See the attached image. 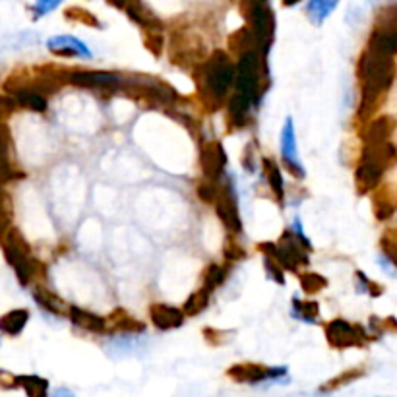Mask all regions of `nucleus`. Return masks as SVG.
I'll use <instances>...</instances> for the list:
<instances>
[{"label":"nucleus","mask_w":397,"mask_h":397,"mask_svg":"<svg viewBox=\"0 0 397 397\" xmlns=\"http://www.w3.org/2000/svg\"><path fill=\"white\" fill-rule=\"evenodd\" d=\"M358 82H361V103H358V118L368 123L372 120L376 109L380 107L386 93L396 82L397 64L391 55L380 50H363L356 67Z\"/></svg>","instance_id":"f257e3e1"},{"label":"nucleus","mask_w":397,"mask_h":397,"mask_svg":"<svg viewBox=\"0 0 397 397\" xmlns=\"http://www.w3.org/2000/svg\"><path fill=\"white\" fill-rule=\"evenodd\" d=\"M237 78V67L227 53L216 50L196 68V83L200 97L211 111L223 105L227 93Z\"/></svg>","instance_id":"f03ea898"},{"label":"nucleus","mask_w":397,"mask_h":397,"mask_svg":"<svg viewBox=\"0 0 397 397\" xmlns=\"http://www.w3.org/2000/svg\"><path fill=\"white\" fill-rule=\"evenodd\" d=\"M258 249L264 252V256L273 258L277 264H281L287 272H297L298 267L308 265L310 262L308 249L293 229L283 232L279 242H262Z\"/></svg>","instance_id":"7ed1b4c3"},{"label":"nucleus","mask_w":397,"mask_h":397,"mask_svg":"<svg viewBox=\"0 0 397 397\" xmlns=\"http://www.w3.org/2000/svg\"><path fill=\"white\" fill-rule=\"evenodd\" d=\"M2 250H4V256L8 260V264L14 267V272L18 275V281L22 285H29L32 279L35 277V262L32 254H29V246L22 237V232L14 229H6L4 237H2Z\"/></svg>","instance_id":"20e7f679"},{"label":"nucleus","mask_w":397,"mask_h":397,"mask_svg":"<svg viewBox=\"0 0 397 397\" xmlns=\"http://www.w3.org/2000/svg\"><path fill=\"white\" fill-rule=\"evenodd\" d=\"M260 80H262V58L260 50H250L246 55L237 58V78H235V91L258 101L260 95Z\"/></svg>","instance_id":"39448f33"},{"label":"nucleus","mask_w":397,"mask_h":397,"mask_svg":"<svg viewBox=\"0 0 397 397\" xmlns=\"http://www.w3.org/2000/svg\"><path fill=\"white\" fill-rule=\"evenodd\" d=\"M171 57L182 68H198L206 60V47L204 41L188 32H179L174 34L171 43Z\"/></svg>","instance_id":"423d86ee"},{"label":"nucleus","mask_w":397,"mask_h":397,"mask_svg":"<svg viewBox=\"0 0 397 397\" xmlns=\"http://www.w3.org/2000/svg\"><path fill=\"white\" fill-rule=\"evenodd\" d=\"M326 340L333 349H353L364 347L368 341L372 340V335H368L364 331L363 326H356L347 320H331L326 326Z\"/></svg>","instance_id":"0eeeda50"},{"label":"nucleus","mask_w":397,"mask_h":397,"mask_svg":"<svg viewBox=\"0 0 397 397\" xmlns=\"http://www.w3.org/2000/svg\"><path fill=\"white\" fill-rule=\"evenodd\" d=\"M287 366H264L258 363L232 364L227 376L239 384H262V382H279L287 376Z\"/></svg>","instance_id":"6e6552de"},{"label":"nucleus","mask_w":397,"mask_h":397,"mask_svg":"<svg viewBox=\"0 0 397 397\" xmlns=\"http://www.w3.org/2000/svg\"><path fill=\"white\" fill-rule=\"evenodd\" d=\"M249 6V16L250 27L256 35L258 39V47L260 50L267 53L270 45L273 41V32H275V22H273V14L272 10L267 8L265 2H252V4H246Z\"/></svg>","instance_id":"1a4fd4ad"},{"label":"nucleus","mask_w":397,"mask_h":397,"mask_svg":"<svg viewBox=\"0 0 397 397\" xmlns=\"http://www.w3.org/2000/svg\"><path fill=\"white\" fill-rule=\"evenodd\" d=\"M217 217L221 219V223L232 232L242 231V221L239 216V204H237V194L232 188L231 182H227L223 188L219 190L216 200Z\"/></svg>","instance_id":"9d476101"},{"label":"nucleus","mask_w":397,"mask_h":397,"mask_svg":"<svg viewBox=\"0 0 397 397\" xmlns=\"http://www.w3.org/2000/svg\"><path fill=\"white\" fill-rule=\"evenodd\" d=\"M200 165L207 181H219L227 165V153L217 140L204 141L200 149Z\"/></svg>","instance_id":"9b49d317"},{"label":"nucleus","mask_w":397,"mask_h":397,"mask_svg":"<svg viewBox=\"0 0 397 397\" xmlns=\"http://www.w3.org/2000/svg\"><path fill=\"white\" fill-rule=\"evenodd\" d=\"M281 158L283 163L287 167L295 179H305V167L298 159L297 151V138H295V126H293V118H287L281 130Z\"/></svg>","instance_id":"f8f14e48"},{"label":"nucleus","mask_w":397,"mask_h":397,"mask_svg":"<svg viewBox=\"0 0 397 397\" xmlns=\"http://www.w3.org/2000/svg\"><path fill=\"white\" fill-rule=\"evenodd\" d=\"M372 211L378 221H388L397 214V184L396 182H382L372 190Z\"/></svg>","instance_id":"ddd939ff"},{"label":"nucleus","mask_w":397,"mask_h":397,"mask_svg":"<svg viewBox=\"0 0 397 397\" xmlns=\"http://www.w3.org/2000/svg\"><path fill=\"white\" fill-rule=\"evenodd\" d=\"M384 173L386 171L382 167H378L372 161H368V159L361 158L355 171L356 190L361 192V194H368L374 188H378L382 184V179H384Z\"/></svg>","instance_id":"4468645a"},{"label":"nucleus","mask_w":397,"mask_h":397,"mask_svg":"<svg viewBox=\"0 0 397 397\" xmlns=\"http://www.w3.org/2000/svg\"><path fill=\"white\" fill-rule=\"evenodd\" d=\"M68 80L74 83V85H80V88H101V90H111V88H116L120 80L118 76L113 74V72H99V70H76L72 74L68 76Z\"/></svg>","instance_id":"2eb2a0df"},{"label":"nucleus","mask_w":397,"mask_h":397,"mask_svg":"<svg viewBox=\"0 0 397 397\" xmlns=\"http://www.w3.org/2000/svg\"><path fill=\"white\" fill-rule=\"evenodd\" d=\"M47 49L55 55V57L62 58H90L91 50L85 47V43H82L76 37L70 35H60V37H53L47 41Z\"/></svg>","instance_id":"dca6fc26"},{"label":"nucleus","mask_w":397,"mask_h":397,"mask_svg":"<svg viewBox=\"0 0 397 397\" xmlns=\"http://www.w3.org/2000/svg\"><path fill=\"white\" fill-rule=\"evenodd\" d=\"M149 318H151V322L153 326L161 331H167V330H176V328H181L182 323H184V310L176 307H171V305H151L149 308Z\"/></svg>","instance_id":"f3484780"},{"label":"nucleus","mask_w":397,"mask_h":397,"mask_svg":"<svg viewBox=\"0 0 397 397\" xmlns=\"http://www.w3.org/2000/svg\"><path fill=\"white\" fill-rule=\"evenodd\" d=\"M134 90H138L141 97L153 101V103H159V105H173L176 97H179L176 91L171 85L158 82V80L155 82L153 80H138V85Z\"/></svg>","instance_id":"a211bd4d"},{"label":"nucleus","mask_w":397,"mask_h":397,"mask_svg":"<svg viewBox=\"0 0 397 397\" xmlns=\"http://www.w3.org/2000/svg\"><path fill=\"white\" fill-rule=\"evenodd\" d=\"M361 158L372 161L384 171H388L397 163V148L389 141H380V144H364L363 155Z\"/></svg>","instance_id":"6ab92c4d"},{"label":"nucleus","mask_w":397,"mask_h":397,"mask_svg":"<svg viewBox=\"0 0 397 397\" xmlns=\"http://www.w3.org/2000/svg\"><path fill=\"white\" fill-rule=\"evenodd\" d=\"M397 130V120L393 116H378L368 120L364 128V144H380V141H389L391 136Z\"/></svg>","instance_id":"aec40b11"},{"label":"nucleus","mask_w":397,"mask_h":397,"mask_svg":"<svg viewBox=\"0 0 397 397\" xmlns=\"http://www.w3.org/2000/svg\"><path fill=\"white\" fill-rule=\"evenodd\" d=\"M125 10L134 24L144 27L146 32H149V29H159V32H163V22H161L141 0H128Z\"/></svg>","instance_id":"412c9836"},{"label":"nucleus","mask_w":397,"mask_h":397,"mask_svg":"<svg viewBox=\"0 0 397 397\" xmlns=\"http://www.w3.org/2000/svg\"><path fill=\"white\" fill-rule=\"evenodd\" d=\"M68 316L74 326L82 328L91 333H105L107 331V318H101V316L93 314L90 310H83L80 307H70Z\"/></svg>","instance_id":"4be33fe9"},{"label":"nucleus","mask_w":397,"mask_h":397,"mask_svg":"<svg viewBox=\"0 0 397 397\" xmlns=\"http://www.w3.org/2000/svg\"><path fill=\"white\" fill-rule=\"evenodd\" d=\"M107 330L120 331V333H141L146 326L126 312L125 308H116L107 316Z\"/></svg>","instance_id":"5701e85b"},{"label":"nucleus","mask_w":397,"mask_h":397,"mask_svg":"<svg viewBox=\"0 0 397 397\" xmlns=\"http://www.w3.org/2000/svg\"><path fill=\"white\" fill-rule=\"evenodd\" d=\"M229 49H231V53L237 58L246 55L250 50H260L258 39L254 32H252V27H240V29H237V32L229 37Z\"/></svg>","instance_id":"b1692460"},{"label":"nucleus","mask_w":397,"mask_h":397,"mask_svg":"<svg viewBox=\"0 0 397 397\" xmlns=\"http://www.w3.org/2000/svg\"><path fill=\"white\" fill-rule=\"evenodd\" d=\"M14 388H24L27 397H47L49 396V380H45L37 374H24L16 376Z\"/></svg>","instance_id":"393cba45"},{"label":"nucleus","mask_w":397,"mask_h":397,"mask_svg":"<svg viewBox=\"0 0 397 397\" xmlns=\"http://www.w3.org/2000/svg\"><path fill=\"white\" fill-rule=\"evenodd\" d=\"M252 105H254V99H250V97L242 95L239 91L232 93V97L229 99V116H231L232 126L246 125Z\"/></svg>","instance_id":"a878e982"},{"label":"nucleus","mask_w":397,"mask_h":397,"mask_svg":"<svg viewBox=\"0 0 397 397\" xmlns=\"http://www.w3.org/2000/svg\"><path fill=\"white\" fill-rule=\"evenodd\" d=\"M14 101L20 107L34 111V113H45L47 111V99L41 91H35L32 88H22L14 91Z\"/></svg>","instance_id":"bb28decb"},{"label":"nucleus","mask_w":397,"mask_h":397,"mask_svg":"<svg viewBox=\"0 0 397 397\" xmlns=\"http://www.w3.org/2000/svg\"><path fill=\"white\" fill-rule=\"evenodd\" d=\"M27 322H29V312L25 308H16L0 318V330L6 335H20Z\"/></svg>","instance_id":"cd10ccee"},{"label":"nucleus","mask_w":397,"mask_h":397,"mask_svg":"<svg viewBox=\"0 0 397 397\" xmlns=\"http://www.w3.org/2000/svg\"><path fill=\"white\" fill-rule=\"evenodd\" d=\"M364 374H366V368H364V366L347 368V370H343V372L337 374V376H333L331 380L326 382L322 388H320V393H331V391H337L340 388H345V386H349V384L361 380Z\"/></svg>","instance_id":"c85d7f7f"},{"label":"nucleus","mask_w":397,"mask_h":397,"mask_svg":"<svg viewBox=\"0 0 397 397\" xmlns=\"http://www.w3.org/2000/svg\"><path fill=\"white\" fill-rule=\"evenodd\" d=\"M368 47L393 57V55H397V32H378V29H372L370 39H368Z\"/></svg>","instance_id":"c756f323"},{"label":"nucleus","mask_w":397,"mask_h":397,"mask_svg":"<svg viewBox=\"0 0 397 397\" xmlns=\"http://www.w3.org/2000/svg\"><path fill=\"white\" fill-rule=\"evenodd\" d=\"M262 165H264L265 176H267V182H270V188H272L273 194L277 196V200L283 202V198H285V184H283V176L279 167L275 165L273 159H264Z\"/></svg>","instance_id":"7c9ffc66"},{"label":"nucleus","mask_w":397,"mask_h":397,"mask_svg":"<svg viewBox=\"0 0 397 397\" xmlns=\"http://www.w3.org/2000/svg\"><path fill=\"white\" fill-rule=\"evenodd\" d=\"M34 298L39 307L45 308V310H49L53 314H64V307H67V305H64V302H62L53 291L37 289L34 293Z\"/></svg>","instance_id":"2f4dec72"},{"label":"nucleus","mask_w":397,"mask_h":397,"mask_svg":"<svg viewBox=\"0 0 397 397\" xmlns=\"http://www.w3.org/2000/svg\"><path fill=\"white\" fill-rule=\"evenodd\" d=\"M209 295H211V291H207L206 287H202V289L194 291L188 300L184 302V314L186 316H196L200 314L204 308L207 307V302H209Z\"/></svg>","instance_id":"473e14b6"},{"label":"nucleus","mask_w":397,"mask_h":397,"mask_svg":"<svg viewBox=\"0 0 397 397\" xmlns=\"http://www.w3.org/2000/svg\"><path fill=\"white\" fill-rule=\"evenodd\" d=\"M293 316L307 323H314L320 316L318 302H302L298 298H293Z\"/></svg>","instance_id":"72a5a7b5"},{"label":"nucleus","mask_w":397,"mask_h":397,"mask_svg":"<svg viewBox=\"0 0 397 397\" xmlns=\"http://www.w3.org/2000/svg\"><path fill=\"white\" fill-rule=\"evenodd\" d=\"M380 249L384 258L397 270V229H386L380 239Z\"/></svg>","instance_id":"f704fd0d"},{"label":"nucleus","mask_w":397,"mask_h":397,"mask_svg":"<svg viewBox=\"0 0 397 397\" xmlns=\"http://www.w3.org/2000/svg\"><path fill=\"white\" fill-rule=\"evenodd\" d=\"M374 29L378 32H397V4L386 6L378 12Z\"/></svg>","instance_id":"c9c22d12"},{"label":"nucleus","mask_w":397,"mask_h":397,"mask_svg":"<svg viewBox=\"0 0 397 397\" xmlns=\"http://www.w3.org/2000/svg\"><path fill=\"white\" fill-rule=\"evenodd\" d=\"M64 18L68 22H74V24H83L90 25V27H101V22L97 18L91 14L90 10L82 8V6H70L64 10Z\"/></svg>","instance_id":"e433bc0d"},{"label":"nucleus","mask_w":397,"mask_h":397,"mask_svg":"<svg viewBox=\"0 0 397 397\" xmlns=\"http://www.w3.org/2000/svg\"><path fill=\"white\" fill-rule=\"evenodd\" d=\"M326 287H328V281L323 279L320 273H300V289L305 291L307 295H316V293H320Z\"/></svg>","instance_id":"4c0bfd02"},{"label":"nucleus","mask_w":397,"mask_h":397,"mask_svg":"<svg viewBox=\"0 0 397 397\" xmlns=\"http://www.w3.org/2000/svg\"><path fill=\"white\" fill-rule=\"evenodd\" d=\"M223 281H225L223 265L211 264L206 270V273H204V285H202V287H206L207 291H211V293H214V289H217V287H219V285H221Z\"/></svg>","instance_id":"58836bf2"},{"label":"nucleus","mask_w":397,"mask_h":397,"mask_svg":"<svg viewBox=\"0 0 397 397\" xmlns=\"http://www.w3.org/2000/svg\"><path fill=\"white\" fill-rule=\"evenodd\" d=\"M355 287L358 293H368L372 297H380L382 293H384V287L378 285V283L370 281L363 272H355Z\"/></svg>","instance_id":"ea45409f"},{"label":"nucleus","mask_w":397,"mask_h":397,"mask_svg":"<svg viewBox=\"0 0 397 397\" xmlns=\"http://www.w3.org/2000/svg\"><path fill=\"white\" fill-rule=\"evenodd\" d=\"M144 41H146V47H148V50L153 57H161V55H163L165 39H163V35H161L159 29H149V32H146Z\"/></svg>","instance_id":"a19ab883"},{"label":"nucleus","mask_w":397,"mask_h":397,"mask_svg":"<svg viewBox=\"0 0 397 397\" xmlns=\"http://www.w3.org/2000/svg\"><path fill=\"white\" fill-rule=\"evenodd\" d=\"M264 267H265V272H267V275L272 277L273 281L279 283V285H283V283H285V275H283L285 267H283L281 264H277V262H275L273 258L264 256Z\"/></svg>","instance_id":"79ce46f5"},{"label":"nucleus","mask_w":397,"mask_h":397,"mask_svg":"<svg viewBox=\"0 0 397 397\" xmlns=\"http://www.w3.org/2000/svg\"><path fill=\"white\" fill-rule=\"evenodd\" d=\"M223 254H225V258H227V260H231V262H237V260H242L246 252H244V249L240 246L237 240L229 239L227 242H225Z\"/></svg>","instance_id":"37998d69"},{"label":"nucleus","mask_w":397,"mask_h":397,"mask_svg":"<svg viewBox=\"0 0 397 397\" xmlns=\"http://www.w3.org/2000/svg\"><path fill=\"white\" fill-rule=\"evenodd\" d=\"M214 182H216V181H207V179H206V181L200 184V186H198L200 200H204V202H216L219 190H217Z\"/></svg>","instance_id":"c03bdc74"},{"label":"nucleus","mask_w":397,"mask_h":397,"mask_svg":"<svg viewBox=\"0 0 397 397\" xmlns=\"http://www.w3.org/2000/svg\"><path fill=\"white\" fill-rule=\"evenodd\" d=\"M204 335H206V340L209 345H223L225 343V337L221 340V335H225L223 331H216L211 330V328H207V330L204 331Z\"/></svg>","instance_id":"a18cd8bd"},{"label":"nucleus","mask_w":397,"mask_h":397,"mask_svg":"<svg viewBox=\"0 0 397 397\" xmlns=\"http://www.w3.org/2000/svg\"><path fill=\"white\" fill-rule=\"evenodd\" d=\"M293 231H295V235H297L298 239L305 242V246H307L308 250H312V244H310V240L307 239V235H305V231H302V223H300V219H298V217H295V221H293Z\"/></svg>","instance_id":"49530a36"},{"label":"nucleus","mask_w":397,"mask_h":397,"mask_svg":"<svg viewBox=\"0 0 397 397\" xmlns=\"http://www.w3.org/2000/svg\"><path fill=\"white\" fill-rule=\"evenodd\" d=\"M50 397H76V393L72 391V389H68V388H58L53 391V396Z\"/></svg>","instance_id":"de8ad7c7"},{"label":"nucleus","mask_w":397,"mask_h":397,"mask_svg":"<svg viewBox=\"0 0 397 397\" xmlns=\"http://www.w3.org/2000/svg\"><path fill=\"white\" fill-rule=\"evenodd\" d=\"M109 4H113L115 8H120V10H125L126 8V2L128 0H107Z\"/></svg>","instance_id":"09e8293b"},{"label":"nucleus","mask_w":397,"mask_h":397,"mask_svg":"<svg viewBox=\"0 0 397 397\" xmlns=\"http://www.w3.org/2000/svg\"><path fill=\"white\" fill-rule=\"evenodd\" d=\"M298 2H300V0H283V4H285V6H295V4H298Z\"/></svg>","instance_id":"8fccbe9b"}]
</instances>
